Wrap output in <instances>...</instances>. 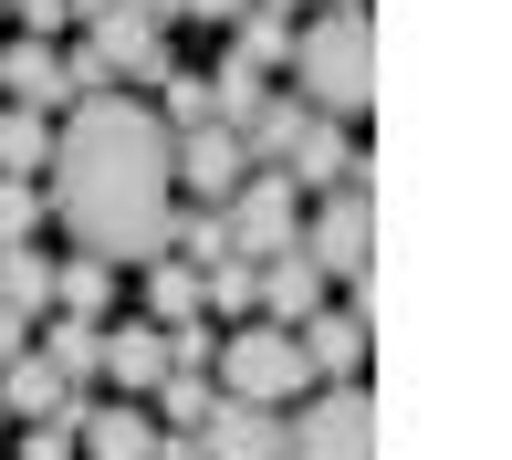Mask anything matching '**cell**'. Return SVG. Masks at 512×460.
Here are the masks:
<instances>
[{
    "mask_svg": "<svg viewBox=\"0 0 512 460\" xmlns=\"http://www.w3.org/2000/svg\"><path fill=\"white\" fill-rule=\"evenodd\" d=\"M209 345H220L209 314H199V325H168V366H209Z\"/></svg>",
    "mask_w": 512,
    "mask_h": 460,
    "instance_id": "27",
    "label": "cell"
},
{
    "mask_svg": "<svg viewBox=\"0 0 512 460\" xmlns=\"http://www.w3.org/2000/svg\"><path fill=\"white\" fill-rule=\"evenodd\" d=\"M251 0H168V21H199V32H230Z\"/></svg>",
    "mask_w": 512,
    "mask_h": 460,
    "instance_id": "26",
    "label": "cell"
},
{
    "mask_svg": "<svg viewBox=\"0 0 512 460\" xmlns=\"http://www.w3.org/2000/svg\"><path fill=\"white\" fill-rule=\"evenodd\" d=\"M209 408H220V387H209V366H168V377H157V408H147V419L168 429V440H189V429L209 419Z\"/></svg>",
    "mask_w": 512,
    "mask_h": 460,
    "instance_id": "21",
    "label": "cell"
},
{
    "mask_svg": "<svg viewBox=\"0 0 512 460\" xmlns=\"http://www.w3.org/2000/svg\"><path fill=\"white\" fill-rule=\"evenodd\" d=\"M293 345H304V377L356 387V366H366V314H356V304H345V314H304V325H293Z\"/></svg>",
    "mask_w": 512,
    "mask_h": 460,
    "instance_id": "12",
    "label": "cell"
},
{
    "mask_svg": "<svg viewBox=\"0 0 512 460\" xmlns=\"http://www.w3.org/2000/svg\"><path fill=\"white\" fill-rule=\"evenodd\" d=\"M42 210L74 230V251L95 262H157L178 220V168H168V126L147 95H84L53 115V189Z\"/></svg>",
    "mask_w": 512,
    "mask_h": 460,
    "instance_id": "1",
    "label": "cell"
},
{
    "mask_svg": "<svg viewBox=\"0 0 512 460\" xmlns=\"http://www.w3.org/2000/svg\"><path fill=\"white\" fill-rule=\"evenodd\" d=\"M32 230H42V189H32V178H0V251L32 241Z\"/></svg>",
    "mask_w": 512,
    "mask_h": 460,
    "instance_id": "25",
    "label": "cell"
},
{
    "mask_svg": "<svg viewBox=\"0 0 512 460\" xmlns=\"http://www.w3.org/2000/svg\"><path fill=\"white\" fill-rule=\"evenodd\" d=\"M21 460H74V429H63V419H32V440H21Z\"/></svg>",
    "mask_w": 512,
    "mask_h": 460,
    "instance_id": "28",
    "label": "cell"
},
{
    "mask_svg": "<svg viewBox=\"0 0 512 460\" xmlns=\"http://www.w3.org/2000/svg\"><path fill=\"white\" fill-rule=\"evenodd\" d=\"M136 293H147V314H136V325H157V335H168V325H199V272L178 262V251H157Z\"/></svg>",
    "mask_w": 512,
    "mask_h": 460,
    "instance_id": "19",
    "label": "cell"
},
{
    "mask_svg": "<svg viewBox=\"0 0 512 460\" xmlns=\"http://www.w3.org/2000/svg\"><path fill=\"white\" fill-rule=\"evenodd\" d=\"M251 314H262V325H304V314H324V272L304 262V241L283 251V262H262V293H251Z\"/></svg>",
    "mask_w": 512,
    "mask_h": 460,
    "instance_id": "14",
    "label": "cell"
},
{
    "mask_svg": "<svg viewBox=\"0 0 512 460\" xmlns=\"http://www.w3.org/2000/svg\"><path fill=\"white\" fill-rule=\"evenodd\" d=\"M209 356H220V398H241V408H283V398H304V345H293L283 325H262V314H251V325H230L220 345H209Z\"/></svg>",
    "mask_w": 512,
    "mask_h": 460,
    "instance_id": "3",
    "label": "cell"
},
{
    "mask_svg": "<svg viewBox=\"0 0 512 460\" xmlns=\"http://www.w3.org/2000/svg\"><path fill=\"white\" fill-rule=\"evenodd\" d=\"M293 32H304L293 11H262V0H251V11L230 21V53H241V63H262V74H283V63H293Z\"/></svg>",
    "mask_w": 512,
    "mask_h": 460,
    "instance_id": "22",
    "label": "cell"
},
{
    "mask_svg": "<svg viewBox=\"0 0 512 460\" xmlns=\"http://www.w3.org/2000/svg\"><path fill=\"white\" fill-rule=\"evenodd\" d=\"M168 168H178V199L220 210V199L251 178V157H241V136H230V126H178V136H168Z\"/></svg>",
    "mask_w": 512,
    "mask_h": 460,
    "instance_id": "9",
    "label": "cell"
},
{
    "mask_svg": "<svg viewBox=\"0 0 512 460\" xmlns=\"http://www.w3.org/2000/svg\"><path fill=\"white\" fill-rule=\"evenodd\" d=\"M53 314H74V325H115V262H95V251L53 262Z\"/></svg>",
    "mask_w": 512,
    "mask_h": 460,
    "instance_id": "18",
    "label": "cell"
},
{
    "mask_svg": "<svg viewBox=\"0 0 512 460\" xmlns=\"http://www.w3.org/2000/svg\"><path fill=\"white\" fill-rule=\"evenodd\" d=\"M0 95L63 115V42H0Z\"/></svg>",
    "mask_w": 512,
    "mask_h": 460,
    "instance_id": "16",
    "label": "cell"
},
{
    "mask_svg": "<svg viewBox=\"0 0 512 460\" xmlns=\"http://www.w3.org/2000/svg\"><path fill=\"white\" fill-rule=\"evenodd\" d=\"M84 408H95V398H84V387H63L42 356H11V366H0V419H63V429H74Z\"/></svg>",
    "mask_w": 512,
    "mask_h": 460,
    "instance_id": "13",
    "label": "cell"
},
{
    "mask_svg": "<svg viewBox=\"0 0 512 460\" xmlns=\"http://www.w3.org/2000/svg\"><path fill=\"white\" fill-rule=\"evenodd\" d=\"M95 377H105V387H126V398H157V377H168V335H157V325H105Z\"/></svg>",
    "mask_w": 512,
    "mask_h": 460,
    "instance_id": "15",
    "label": "cell"
},
{
    "mask_svg": "<svg viewBox=\"0 0 512 460\" xmlns=\"http://www.w3.org/2000/svg\"><path fill=\"white\" fill-rule=\"evenodd\" d=\"M366 251H377V199H366V178H335L324 199H304V262L324 283H366Z\"/></svg>",
    "mask_w": 512,
    "mask_h": 460,
    "instance_id": "4",
    "label": "cell"
},
{
    "mask_svg": "<svg viewBox=\"0 0 512 460\" xmlns=\"http://www.w3.org/2000/svg\"><path fill=\"white\" fill-rule=\"evenodd\" d=\"M220 230H230V251H241V262H283V251L304 241V189H293V178H272V168H251L241 189L220 199Z\"/></svg>",
    "mask_w": 512,
    "mask_h": 460,
    "instance_id": "6",
    "label": "cell"
},
{
    "mask_svg": "<svg viewBox=\"0 0 512 460\" xmlns=\"http://www.w3.org/2000/svg\"><path fill=\"white\" fill-rule=\"evenodd\" d=\"M199 84H209V126H230V136H241L251 115L272 105V74H262V63H241V53H220Z\"/></svg>",
    "mask_w": 512,
    "mask_h": 460,
    "instance_id": "17",
    "label": "cell"
},
{
    "mask_svg": "<svg viewBox=\"0 0 512 460\" xmlns=\"http://www.w3.org/2000/svg\"><path fill=\"white\" fill-rule=\"evenodd\" d=\"M42 168H53V115L0 105V178H42Z\"/></svg>",
    "mask_w": 512,
    "mask_h": 460,
    "instance_id": "20",
    "label": "cell"
},
{
    "mask_svg": "<svg viewBox=\"0 0 512 460\" xmlns=\"http://www.w3.org/2000/svg\"><path fill=\"white\" fill-rule=\"evenodd\" d=\"M293 105L304 115H335V126H356L366 105H377V21L366 11H314L304 32H293Z\"/></svg>",
    "mask_w": 512,
    "mask_h": 460,
    "instance_id": "2",
    "label": "cell"
},
{
    "mask_svg": "<svg viewBox=\"0 0 512 460\" xmlns=\"http://www.w3.org/2000/svg\"><path fill=\"white\" fill-rule=\"evenodd\" d=\"M0 304L11 314H53V251H32V241L0 251Z\"/></svg>",
    "mask_w": 512,
    "mask_h": 460,
    "instance_id": "23",
    "label": "cell"
},
{
    "mask_svg": "<svg viewBox=\"0 0 512 460\" xmlns=\"http://www.w3.org/2000/svg\"><path fill=\"white\" fill-rule=\"evenodd\" d=\"M74 460H168V429H157L136 398H95L74 419Z\"/></svg>",
    "mask_w": 512,
    "mask_h": 460,
    "instance_id": "10",
    "label": "cell"
},
{
    "mask_svg": "<svg viewBox=\"0 0 512 460\" xmlns=\"http://www.w3.org/2000/svg\"><path fill=\"white\" fill-rule=\"evenodd\" d=\"M21 335H32V314H11V304H0V366H11V356H32Z\"/></svg>",
    "mask_w": 512,
    "mask_h": 460,
    "instance_id": "29",
    "label": "cell"
},
{
    "mask_svg": "<svg viewBox=\"0 0 512 460\" xmlns=\"http://www.w3.org/2000/svg\"><path fill=\"white\" fill-rule=\"evenodd\" d=\"M272 178H293L304 199H324L335 178H366V157H356V126H335V115H304V105H293L283 147H272Z\"/></svg>",
    "mask_w": 512,
    "mask_h": 460,
    "instance_id": "8",
    "label": "cell"
},
{
    "mask_svg": "<svg viewBox=\"0 0 512 460\" xmlns=\"http://www.w3.org/2000/svg\"><path fill=\"white\" fill-rule=\"evenodd\" d=\"M84 53L105 63V84H115V95H157V84L178 74V53H168V21H157L147 0H115L95 32H84Z\"/></svg>",
    "mask_w": 512,
    "mask_h": 460,
    "instance_id": "5",
    "label": "cell"
},
{
    "mask_svg": "<svg viewBox=\"0 0 512 460\" xmlns=\"http://www.w3.org/2000/svg\"><path fill=\"white\" fill-rule=\"evenodd\" d=\"M105 11H115V0H63V21H74V32H95Z\"/></svg>",
    "mask_w": 512,
    "mask_h": 460,
    "instance_id": "30",
    "label": "cell"
},
{
    "mask_svg": "<svg viewBox=\"0 0 512 460\" xmlns=\"http://www.w3.org/2000/svg\"><path fill=\"white\" fill-rule=\"evenodd\" d=\"M283 460H377V408L366 387H314L283 419Z\"/></svg>",
    "mask_w": 512,
    "mask_h": 460,
    "instance_id": "7",
    "label": "cell"
},
{
    "mask_svg": "<svg viewBox=\"0 0 512 460\" xmlns=\"http://www.w3.org/2000/svg\"><path fill=\"white\" fill-rule=\"evenodd\" d=\"M95 356H105V325H74V314H53V335H42V366H53L63 387H84V377H95Z\"/></svg>",
    "mask_w": 512,
    "mask_h": 460,
    "instance_id": "24",
    "label": "cell"
},
{
    "mask_svg": "<svg viewBox=\"0 0 512 460\" xmlns=\"http://www.w3.org/2000/svg\"><path fill=\"white\" fill-rule=\"evenodd\" d=\"M189 460H283V408H241V398H220V408L189 429Z\"/></svg>",
    "mask_w": 512,
    "mask_h": 460,
    "instance_id": "11",
    "label": "cell"
}]
</instances>
